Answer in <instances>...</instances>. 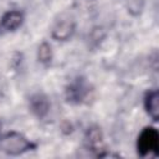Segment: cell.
<instances>
[{
    "mask_svg": "<svg viewBox=\"0 0 159 159\" xmlns=\"http://www.w3.org/2000/svg\"><path fill=\"white\" fill-rule=\"evenodd\" d=\"M89 93V88L82 78L75 80L66 89V98L70 103H81Z\"/></svg>",
    "mask_w": 159,
    "mask_h": 159,
    "instance_id": "3",
    "label": "cell"
},
{
    "mask_svg": "<svg viewBox=\"0 0 159 159\" xmlns=\"http://www.w3.org/2000/svg\"><path fill=\"white\" fill-rule=\"evenodd\" d=\"M37 58L42 63H48L51 61V58H52V50H51V46L47 42H42L39 46Z\"/></svg>",
    "mask_w": 159,
    "mask_h": 159,
    "instance_id": "9",
    "label": "cell"
},
{
    "mask_svg": "<svg viewBox=\"0 0 159 159\" xmlns=\"http://www.w3.org/2000/svg\"><path fill=\"white\" fill-rule=\"evenodd\" d=\"M75 32V24L71 21H61L52 30V37L57 41L68 40Z\"/></svg>",
    "mask_w": 159,
    "mask_h": 159,
    "instance_id": "8",
    "label": "cell"
},
{
    "mask_svg": "<svg viewBox=\"0 0 159 159\" xmlns=\"http://www.w3.org/2000/svg\"><path fill=\"white\" fill-rule=\"evenodd\" d=\"M35 148L34 143L17 132H9L0 137V150L9 155H20Z\"/></svg>",
    "mask_w": 159,
    "mask_h": 159,
    "instance_id": "1",
    "label": "cell"
},
{
    "mask_svg": "<svg viewBox=\"0 0 159 159\" xmlns=\"http://www.w3.org/2000/svg\"><path fill=\"white\" fill-rule=\"evenodd\" d=\"M29 106H30L31 112L37 118H43L50 111V102H48L47 97L42 93H36V94L31 96Z\"/></svg>",
    "mask_w": 159,
    "mask_h": 159,
    "instance_id": "4",
    "label": "cell"
},
{
    "mask_svg": "<svg viewBox=\"0 0 159 159\" xmlns=\"http://www.w3.org/2000/svg\"><path fill=\"white\" fill-rule=\"evenodd\" d=\"M144 107L153 120L159 119V93L157 89L149 91L144 98Z\"/></svg>",
    "mask_w": 159,
    "mask_h": 159,
    "instance_id": "5",
    "label": "cell"
},
{
    "mask_svg": "<svg viewBox=\"0 0 159 159\" xmlns=\"http://www.w3.org/2000/svg\"><path fill=\"white\" fill-rule=\"evenodd\" d=\"M22 20H24L22 12L16 10L9 11L1 17V27L6 31H14L22 24Z\"/></svg>",
    "mask_w": 159,
    "mask_h": 159,
    "instance_id": "7",
    "label": "cell"
},
{
    "mask_svg": "<svg viewBox=\"0 0 159 159\" xmlns=\"http://www.w3.org/2000/svg\"><path fill=\"white\" fill-rule=\"evenodd\" d=\"M86 143L87 147L93 152H98L103 149V134L98 127L88 128L86 133Z\"/></svg>",
    "mask_w": 159,
    "mask_h": 159,
    "instance_id": "6",
    "label": "cell"
},
{
    "mask_svg": "<svg viewBox=\"0 0 159 159\" xmlns=\"http://www.w3.org/2000/svg\"><path fill=\"white\" fill-rule=\"evenodd\" d=\"M159 149V134L155 128L145 127L138 137L137 150L140 157H147L148 154L158 155Z\"/></svg>",
    "mask_w": 159,
    "mask_h": 159,
    "instance_id": "2",
    "label": "cell"
}]
</instances>
